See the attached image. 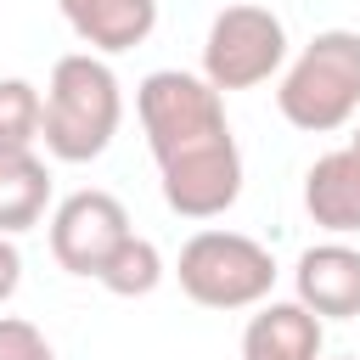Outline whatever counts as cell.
Listing matches in <instances>:
<instances>
[{"instance_id": "8fae6325", "label": "cell", "mask_w": 360, "mask_h": 360, "mask_svg": "<svg viewBox=\"0 0 360 360\" xmlns=\"http://www.w3.org/2000/svg\"><path fill=\"white\" fill-rule=\"evenodd\" d=\"M45 202H51V169L34 152L0 158V236L34 231L45 219Z\"/></svg>"}, {"instance_id": "30bf717a", "label": "cell", "mask_w": 360, "mask_h": 360, "mask_svg": "<svg viewBox=\"0 0 360 360\" xmlns=\"http://www.w3.org/2000/svg\"><path fill=\"white\" fill-rule=\"evenodd\" d=\"M242 360H321V321L298 298H270L242 326Z\"/></svg>"}, {"instance_id": "52a82bcc", "label": "cell", "mask_w": 360, "mask_h": 360, "mask_svg": "<svg viewBox=\"0 0 360 360\" xmlns=\"http://www.w3.org/2000/svg\"><path fill=\"white\" fill-rule=\"evenodd\" d=\"M292 292L315 321H354L360 315V248L349 242H315L292 264Z\"/></svg>"}, {"instance_id": "9a60e30c", "label": "cell", "mask_w": 360, "mask_h": 360, "mask_svg": "<svg viewBox=\"0 0 360 360\" xmlns=\"http://www.w3.org/2000/svg\"><path fill=\"white\" fill-rule=\"evenodd\" d=\"M17 287H22V253H17L11 236H0V304H6Z\"/></svg>"}, {"instance_id": "2e32d148", "label": "cell", "mask_w": 360, "mask_h": 360, "mask_svg": "<svg viewBox=\"0 0 360 360\" xmlns=\"http://www.w3.org/2000/svg\"><path fill=\"white\" fill-rule=\"evenodd\" d=\"M349 146H354V152H360V124H354V135H349Z\"/></svg>"}, {"instance_id": "277c9868", "label": "cell", "mask_w": 360, "mask_h": 360, "mask_svg": "<svg viewBox=\"0 0 360 360\" xmlns=\"http://www.w3.org/2000/svg\"><path fill=\"white\" fill-rule=\"evenodd\" d=\"M180 292L202 309H259L276 287V259L242 231H197L174 259Z\"/></svg>"}, {"instance_id": "7c38bea8", "label": "cell", "mask_w": 360, "mask_h": 360, "mask_svg": "<svg viewBox=\"0 0 360 360\" xmlns=\"http://www.w3.org/2000/svg\"><path fill=\"white\" fill-rule=\"evenodd\" d=\"M96 281L112 292V298H146L158 281H163V253H158V242H146V236H124L118 248H112V259L96 270Z\"/></svg>"}, {"instance_id": "6da1fadb", "label": "cell", "mask_w": 360, "mask_h": 360, "mask_svg": "<svg viewBox=\"0 0 360 360\" xmlns=\"http://www.w3.org/2000/svg\"><path fill=\"white\" fill-rule=\"evenodd\" d=\"M135 112L163 174V202L180 219H219L242 197V152L225 124V96L202 73L158 68L141 79Z\"/></svg>"}, {"instance_id": "9c48e42d", "label": "cell", "mask_w": 360, "mask_h": 360, "mask_svg": "<svg viewBox=\"0 0 360 360\" xmlns=\"http://www.w3.org/2000/svg\"><path fill=\"white\" fill-rule=\"evenodd\" d=\"M304 208L332 236H354L360 231V152L354 146H338V152H326V158L309 163V174H304Z\"/></svg>"}, {"instance_id": "7a4b0ae2", "label": "cell", "mask_w": 360, "mask_h": 360, "mask_svg": "<svg viewBox=\"0 0 360 360\" xmlns=\"http://www.w3.org/2000/svg\"><path fill=\"white\" fill-rule=\"evenodd\" d=\"M45 112H39V141L56 163H90L112 146L118 124H124V90H118V73L90 56V51H73L51 68V84H45Z\"/></svg>"}, {"instance_id": "ba28073f", "label": "cell", "mask_w": 360, "mask_h": 360, "mask_svg": "<svg viewBox=\"0 0 360 360\" xmlns=\"http://www.w3.org/2000/svg\"><path fill=\"white\" fill-rule=\"evenodd\" d=\"M62 22L90 45V56H118L152 39L158 0H56Z\"/></svg>"}, {"instance_id": "8992f818", "label": "cell", "mask_w": 360, "mask_h": 360, "mask_svg": "<svg viewBox=\"0 0 360 360\" xmlns=\"http://www.w3.org/2000/svg\"><path fill=\"white\" fill-rule=\"evenodd\" d=\"M124 236H129V208L112 191H96V186L62 197L56 214H51V259L68 276H96Z\"/></svg>"}, {"instance_id": "3957f363", "label": "cell", "mask_w": 360, "mask_h": 360, "mask_svg": "<svg viewBox=\"0 0 360 360\" xmlns=\"http://www.w3.org/2000/svg\"><path fill=\"white\" fill-rule=\"evenodd\" d=\"M276 112L304 135H332L349 118H360V34L354 28H321L281 68Z\"/></svg>"}, {"instance_id": "5b68a950", "label": "cell", "mask_w": 360, "mask_h": 360, "mask_svg": "<svg viewBox=\"0 0 360 360\" xmlns=\"http://www.w3.org/2000/svg\"><path fill=\"white\" fill-rule=\"evenodd\" d=\"M287 68V28L270 6H225L208 22L202 39V79L225 96V90H253L264 79H276Z\"/></svg>"}, {"instance_id": "4fadbf2b", "label": "cell", "mask_w": 360, "mask_h": 360, "mask_svg": "<svg viewBox=\"0 0 360 360\" xmlns=\"http://www.w3.org/2000/svg\"><path fill=\"white\" fill-rule=\"evenodd\" d=\"M39 90L28 79H0V158H22L39 141Z\"/></svg>"}, {"instance_id": "5bb4252c", "label": "cell", "mask_w": 360, "mask_h": 360, "mask_svg": "<svg viewBox=\"0 0 360 360\" xmlns=\"http://www.w3.org/2000/svg\"><path fill=\"white\" fill-rule=\"evenodd\" d=\"M0 360H56L45 332L22 315H0Z\"/></svg>"}]
</instances>
